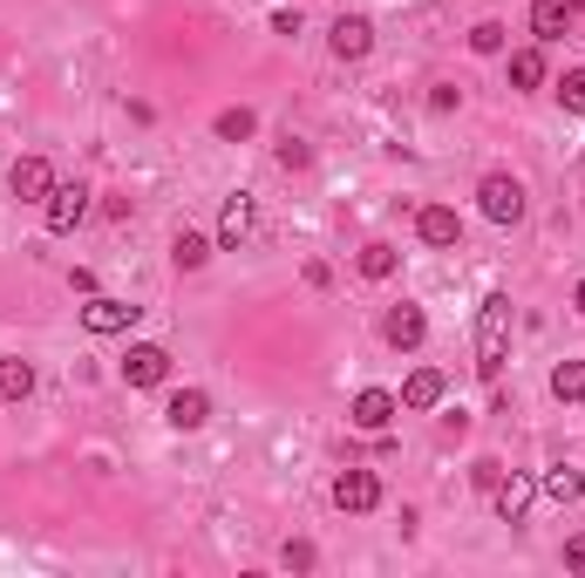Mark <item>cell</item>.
I'll return each mask as SVG.
<instances>
[{"mask_svg": "<svg viewBox=\"0 0 585 578\" xmlns=\"http://www.w3.org/2000/svg\"><path fill=\"white\" fill-rule=\"evenodd\" d=\"M272 34H300V8H280V14H272Z\"/></svg>", "mask_w": 585, "mask_h": 578, "instance_id": "cell-30", "label": "cell"}, {"mask_svg": "<svg viewBox=\"0 0 585 578\" xmlns=\"http://www.w3.org/2000/svg\"><path fill=\"white\" fill-rule=\"evenodd\" d=\"M246 239H252V198H246V190H231L225 211H218V252H239Z\"/></svg>", "mask_w": 585, "mask_h": 578, "instance_id": "cell-11", "label": "cell"}, {"mask_svg": "<svg viewBox=\"0 0 585 578\" xmlns=\"http://www.w3.org/2000/svg\"><path fill=\"white\" fill-rule=\"evenodd\" d=\"M381 340L388 347H396V355H415V347L429 340V314H422V306H388V320H381Z\"/></svg>", "mask_w": 585, "mask_h": 578, "instance_id": "cell-6", "label": "cell"}, {"mask_svg": "<svg viewBox=\"0 0 585 578\" xmlns=\"http://www.w3.org/2000/svg\"><path fill=\"white\" fill-rule=\"evenodd\" d=\"M531 34L544 48L565 42V34H572V8H565V0H531Z\"/></svg>", "mask_w": 585, "mask_h": 578, "instance_id": "cell-14", "label": "cell"}, {"mask_svg": "<svg viewBox=\"0 0 585 578\" xmlns=\"http://www.w3.org/2000/svg\"><path fill=\"white\" fill-rule=\"evenodd\" d=\"M28 395H34V361L8 355L0 361V402H28Z\"/></svg>", "mask_w": 585, "mask_h": 578, "instance_id": "cell-17", "label": "cell"}, {"mask_svg": "<svg viewBox=\"0 0 585 578\" xmlns=\"http://www.w3.org/2000/svg\"><path fill=\"white\" fill-rule=\"evenodd\" d=\"M42 218H48L55 239H68V231L89 218V184H55V190H48V205H42Z\"/></svg>", "mask_w": 585, "mask_h": 578, "instance_id": "cell-5", "label": "cell"}, {"mask_svg": "<svg viewBox=\"0 0 585 578\" xmlns=\"http://www.w3.org/2000/svg\"><path fill=\"white\" fill-rule=\"evenodd\" d=\"M272 157H280V171H306V164H314V150H306V137H280Z\"/></svg>", "mask_w": 585, "mask_h": 578, "instance_id": "cell-25", "label": "cell"}, {"mask_svg": "<svg viewBox=\"0 0 585 578\" xmlns=\"http://www.w3.org/2000/svg\"><path fill=\"white\" fill-rule=\"evenodd\" d=\"M164 422H171V429H205V422H212V395L205 389H177L164 402Z\"/></svg>", "mask_w": 585, "mask_h": 578, "instance_id": "cell-13", "label": "cell"}, {"mask_svg": "<svg viewBox=\"0 0 585 578\" xmlns=\"http://www.w3.org/2000/svg\"><path fill=\"white\" fill-rule=\"evenodd\" d=\"M470 48L477 55H503V21H477L470 28Z\"/></svg>", "mask_w": 585, "mask_h": 578, "instance_id": "cell-26", "label": "cell"}, {"mask_svg": "<svg viewBox=\"0 0 585 578\" xmlns=\"http://www.w3.org/2000/svg\"><path fill=\"white\" fill-rule=\"evenodd\" d=\"M137 314H143V306H130V299H102V293H89L83 327H89V334H130V327H137Z\"/></svg>", "mask_w": 585, "mask_h": 578, "instance_id": "cell-9", "label": "cell"}, {"mask_svg": "<svg viewBox=\"0 0 585 578\" xmlns=\"http://www.w3.org/2000/svg\"><path fill=\"white\" fill-rule=\"evenodd\" d=\"M463 102V89H449V83H436V89H429V109H436V116H449Z\"/></svg>", "mask_w": 585, "mask_h": 578, "instance_id": "cell-28", "label": "cell"}, {"mask_svg": "<svg viewBox=\"0 0 585 578\" xmlns=\"http://www.w3.org/2000/svg\"><path fill=\"white\" fill-rule=\"evenodd\" d=\"M559 102H565L572 116H585V68H565V75H559Z\"/></svg>", "mask_w": 585, "mask_h": 578, "instance_id": "cell-24", "label": "cell"}, {"mask_svg": "<svg viewBox=\"0 0 585 578\" xmlns=\"http://www.w3.org/2000/svg\"><path fill=\"white\" fill-rule=\"evenodd\" d=\"M544 83V55L538 48H518L511 55V89H538Z\"/></svg>", "mask_w": 585, "mask_h": 578, "instance_id": "cell-23", "label": "cell"}, {"mask_svg": "<svg viewBox=\"0 0 585 578\" xmlns=\"http://www.w3.org/2000/svg\"><path fill=\"white\" fill-rule=\"evenodd\" d=\"M396 415H402V395H388V389H361V395H355V408H347V422H355L361 436H381Z\"/></svg>", "mask_w": 585, "mask_h": 578, "instance_id": "cell-7", "label": "cell"}, {"mask_svg": "<svg viewBox=\"0 0 585 578\" xmlns=\"http://www.w3.org/2000/svg\"><path fill=\"white\" fill-rule=\"evenodd\" d=\"M212 130H218V137H225V143H246V137H252V130H259V116H252V109H246V102H239V109H218V123H212Z\"/></svg>", "mask_w": 585, "mask_h": 578, "instance_id": "cell-21", "label": "cell"}, {"mask_svg": "<svg viewBox=\"0 0 585 578\" xmlns=\"http://www.w3.org/2000/svg\"><path fill=\"white\" fill-rule=\"evenodd\" d=\"M355 265H361V280H388V273H396V265H402V252L388 246V239H368Z\"/></svg>", "mask_w": 585, "mask_h": 578, "instance_id": "cell-19", "label": "cell"}, {"mask_svg": "<svg viewBox=\"0 0 585 578\" xmlns=\"http://www.w3.org/2000/svg\"><path fill=\"white\" fill-rule=\"evenodd\" d=\"M436 402H443V374H436V368H415V374L402 381V408L422 415V408H436Z\"/></svg>", "mask_w": 585, "mask_h": 578, "instance_id": "cell-16", "label": "cell"}, {"mask_svg": "<svg viewBox=\"0 0 585 578\" xmlns=\"http://www.w3.org/2000/svg\"><path fill=\"white\" fill-rule=\"evenodd\" d=\"M286 565L306 571V565H314V545H306V537H293V545H286Z\"/></svg>", "mask_w": 585, "mask_h": 578, "instance_id": "cell-29", "label": "cell"}, {"mask_svg": "<svg viewBox=\"0 0 585 578\" xmlns=\"http://www.w3.org/2000/svg\"><path fill=\"white\" fill-rule=\"evenodd\" d=\"M552 395L559 402H585V361H559L552 368Z\"/></svg>", "mask_w": 585, "mask_h": 578, "instance_id": "cell-22", "label": "cell"}, {"mask_svg": "<svg viewBox=\"0 0 585 578\" xmlns=\"http://www.w3.org/2000/svg\"><path fill=\"white\" fill-rule=\"evenodd\" d=\"M123 381L130 389H164L171 381V355L158 340H130V355H123Z\"/></svg>", "mask_w": 585, "mask_h": 578, "instance_id": "cell-4", "label": "cell"}, {"mask_svg": "<svg viewBox=\"0 0 585 578\" xmlns=\"http://www.w3.org/2000/svg\"><path fill=\"white\" fill-rule=\"evenodd\" d=\"M544 497H552V504H578V497H585V477L572 470V462H559V470H544Z\"/></svg>", "mask_w": 585, "mask_h": 578, "instance_id": "cell-20", "label": "cell"}, {"mask_svg": "<svg viewBox=\"0 0 585 578\" xmlns=\"http://www.w3.org/2000/svg\"><path fill=\"white\" fill-rule=\"evenodd\" d=\"M334 511H347V517L381 511V477L375 470H340L334 477Z\"/></svg>", "mask_w": 585, "mask_h": 578, "instance_id": "cell-3", "label": "cell"}, {"mask_svg": "<svg viewBox=\"0 0 585 578\" xmlns=\"http://www.w3.org/2000/svg\"><path fill=\"white\" fill-rule=\"evenodd\" d=\"M212 246H218V239H205V231H177V239H171V259H177V273H198V265L212 259Z\"/></svg>", "mask_w": 585, "mask_h": 578, "instance_id": "cell-18", "label": "cell"}, {"mask_svg": "<svg viewBox=\"0 0 585 578\" xmlns=\"http://www.w3.org/2000/svg\"><path fill=\"white\" fill-rule=\"evenodd\" d=\"M565 565H572V571H585V537H572V545H565Z\"/></svg>", "mask_w": 585, "mask_h": 578, "instance_id": "cell-31", "label": "cell"}, {"mask_svg": "<svg viewBox=\"0 0 585 578\" xmlns=\"http://www.w3.org/2000/svg\"><path fill=\"white\" fill-rule=\"evenodd\" d=\"M415 239L436 246V252H449V246H463V218H456L449 205H422V211H415Z\"/></svg>", "mask_w": 585, "mask_h": 578, "instance_id": "cell-10", "label": "cell"}, {"mask_svg": "<svg viewBox=\"0 0 585 578\" xmlns=\"http://www.w3.org/2000/svg\"><path fill=\"white\" fill-rule=\"evenodd\" d=\"M470 483H477V490H497V483H503V462H497V456H484L477 470H470Z\"/></svg>", "mask_w": 585, "mask_h": 578, "instance_id": "cell-27", "label": "cell"}, {"mask_svg": "<svg viewBox=\"0 0 585 578\" xmlns=\"http://www.w3.org/2000/svg\"><path fill=\"white\" fill-rule=\"evenodd\" d=\"M572 306H578V314H585V280H578V286H572Z\"/></svg>", "mask_w": 585, "mask_h": 578, "instance_id": "cell-32", "label": "cell"}, {"mask_svg": "<svg viewBox=\"0 0 585 578\" xmlns=\"http://www.w3.org/2000/svg\"><path fill=\"white\" fill-rule=\"evenodd\" d=\"M327 42H334V55H340V62H361V55L375 48V21H368V14H340Z\"/></svg>", "mask_w": 585, "mask_h": 578, "instance_id": "cell-12", "label": "cell"}, {"mask_svg": "<svg viewBox=\"0 0 585 578\" xmlns=\"http://www.w3.org/2000/svg\"><path fill=\"white\" fill-rule=\"evenodd\" d=\"M565 8H572V14H585V0H565Z\"/></svg>", "mask_w": 585, "mask_h": 578, "instance_id": "cell-33", "label": "cell"}, {"mask_svg": "<svg viewBox=\"0 0 585 578\" xmlns=\"http://www.w3.org/2000/svg\"><path fill=\"white\" fill-rule=\"evenodd\" d=\"M531 497H538V483H531V477H503V483L490 490V504H497V517H503V524H518V517L531 511Z\"/></svg>", "mask_w": 585, "mask_h": 578, "instance_id": "cell-15", "label": "cell"}, {"mask_svg": "<svg viewBox=\"0 0 585 578\" xmlns=\"http://www.w3.org/2000/svg\"><path fill=\"white\" fill-rule=\"evenodd\" d=\"M8 190L21 205H48V190H55V171H48V157H14V171H8Z\"/></svg>", "mask_w": 585, "mask_h": 578, "instance_id": "cell-8", "label": "cell"}, {"mask_svg": "<svg viewBox=\"0 0 585 578\" xmlns=\"http://www.w3.org/2000/svg\"><path fill=\"white\" fill-rule=\"evenodd\" d=\"M503 361H511V299L490 293V299L477 306V374L497 381Z\"/></svg>", "mask_w": 585, "mask_h": 578, "instance_id": "cell-1", "label": "cell"}, {"mask_svg": "<svg viewBox=\"0 0 585 578\" xmlns=\"http://www.w3.org/2000/svg\"><path fill=\"white\" fill-rule=\"evenodd\" d=\"M477 205H484L490 225H518V218H524V184H518L511 171H490V177L477 184Z\"/></svg>", "mask_w": 585, "mask_h": 578, "instance_id": "cell-2", "label": "cell"}]
</instances>
